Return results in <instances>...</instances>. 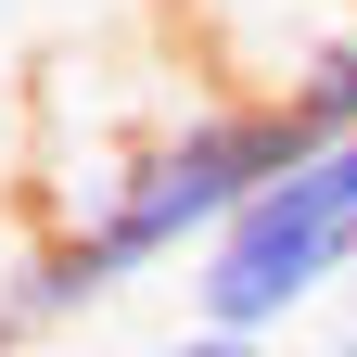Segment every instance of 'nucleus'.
<instances>
[{"instance_id": "obj_1", "label": "nucleus", "mask_w": 357, "mask_h": 357, "mask_svg": "<svg viewBox=\"0 0 357 357\" xmlns=\"http://www.w3.org/2000/svg\"><path fill=\"white\" fill-rule=\"evenodd\" d=\"M294 166H319V141H306V115H294V102H255V89H230V102H192L178 128H153V141H141V166H128V204L102 217V230H77V243L102 255V281L128 294L141 268L204 255L243 204H268V192H281Z\"/></svg>"}, {"instance_id": "obj_2", "label": "nucleus", "mask_w": 357, "mask_h": 357, "mask_svg": "<svg viewBox=\"0 0 357 357\" xmlns=\"http://www.w3.org/2000/svg\"><path fill=\"white\" fill-rule=\"evenodd\" d=\"M344 281H357V204H344L332 166H294L268 204H243L192 255V332L268 344V332H294V306H319Z\"/></svg>"}, {"instance_id": "obj_3", "label": "nucleus", "mask_w": 357, "mask_h": 357, "mask_svg": "<svg viewBox=\"0 0 357 357\" xmlns=\"http://www.w3.org/2000/svg\"><path fill=\"white\" fill-rule=\"evenodd\" d=\"M26 255H38V230H26V217H0V357L26 344Z\"/></svg>"}, {"instance_id": "obj_4", "label": "nucleus", "mask_w": 357, "mask_h": 357, "mask_svg": "<svg viewBox=\"0 0 357 357\" xmlns=\"http://www.w3.org/2000/svg\"><path fill=\"white\" fill-rule=\"evenodd\" d=\"M153 357H268V344H230V332H178V344H153Z\"/></svg>"}, {"instance_id": "obj_5", "label": "nucleus", "mask_w": 357, "mask_h": 357, "mask_svg": "<svg viewBox=\"0 0 357 357\" xmlns=\"http://www.w3.org/2000/svg\"><path fill=\"white\" fill-rule=\"evenodd\" d=\"M319 166H332V178H344V204H357V141H332V153H319Z\"/></svg>"}, {"instance_id": "obj_6", "label": "nucleus", "mask_w": 357, "mask_h": 357, "mask_svg": "<svg viewBox=\"0 0 357 357\" xmlns=\"http://www.w3.org/2000/svg\"><path fill=\"white\" fill-rule=\"evenodd\" d=\"M319 357H357V332H332V344H319Z\"/></svg>"}, {"instance_id": "obj_7", "label": "nucleus", "mask_w": 357, "mask_h": 357, "mask_svg": "<svg viewBox=\"0 0 357 357\" xmlns=\"http://www.w3.org/2000/svg\"><path fill=\"white\" fill-rule=\"evenodd\" d=\"M344 332H357V281H344Z\"/></svg>"}]
</instances>
